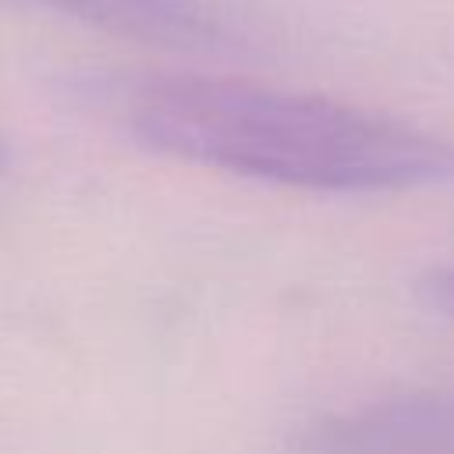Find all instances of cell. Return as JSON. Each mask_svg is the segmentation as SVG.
Masks as SVG:
<instances>
[{
  "label": "cell",
  "instance_id": "277c9868",
  "mask_svg": "<svg viewBox=\"0 0 454 454\" xmlns=\"http://www.w3.org/2000/svg\"><path fill=\"white\" fill-rule=\"evenodd\" d=\"M419 291L436 312L454 319V262H443V266H433L429 273H422Z\"/></svg>",
  "mask_w": 454,
  "mask_h": 454
},
{
  "label": "cell",
  "instance_id": "7a4b0ae2",
  "mask_svg": "<svg viewBox=\"0 0 454 454\" xmlns=\"http://www.w3.org/2000/svg\"><path fill=\"white\" fill-rule=\"evenodd\" d=\"M294 454H454V390H419L298 426Z\"/></svg>",
  "mask_w": 454,
  "mask_h": 454
},
{
  "label": "cell",
  "instance_id": "5b68a950",
  "mask_svg": "<svg viewBox=\"0 0 454 454\" xmlns=\"http://www.w3.org/2000/svg\"><path fill=\"white\" fill-rule=\"evenodd\" d=\"M0 156H4V145H0Z\"/></svg>",
  "mask_w": 454,
  "mask_h": 454
},
{
  "label": "cell",
  "instance_id": "3957f363",
  "mask_svg": "<svg viewBox=\"0 0 454 454\" xmlns=\"http://www.w3.org/2000/svg\"><path fill=\"white\" fill-rule=\"evenodd\" d=\"M50 7L131 43L167 50H209L223 35L202 0H46Z\"/></svg>",
  "mask_w": 454,
  "mask_h": 454
},
{
  "label": "cell",
  "instance_id": "6da1fadb",
  "mask_svg": "<svg viewBox=\"0 0 454 454\" xmlns=\"http://www.w3.org/2000/svg\"><path fill=\"white\" fill-rule=\"evenodd\" d=\"M124 121L145 149L301 192L383 195L454 181L450 138L330 96L238 78H145Z\"/></svg>",
  "mask_w": 454,
  "mask_h": 454
}]
</instances>
